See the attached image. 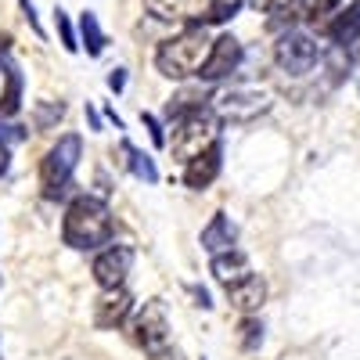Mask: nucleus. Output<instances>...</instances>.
I'll return each instance as SVG.
<instances>
[{
    "label": "nucleus",
    "mask_w": 360,
    "mask_h": 360,
    "mask_svg": "<svg viewBox=\"0 0 360 360\" xmlns=\"http://www.w3.org/2000/svg\"><path fill=\"white\" fill-rule=\"evenodd\" d=\"M123 155H127V166L134 169V176L148 180V184H155V180H159V169H155V162L148 159L144 152H137V148H134L130 141H123Z\"/></svg>",
    "instance_id": "obj_18"
},
{
    "label": "nucleus",
    "mask_w": 360,
    "mask_h": 360,
    "mask_svg": "<svg viewBox=\"0 0 360 360\" xmlns=\"http://www.w3.org/2000/svg\"><path fill=\"white\" fill-rule=\"evenodd\" d=\"M8 166H11V152H8V141L0 137V176L8 173Z\"/></svg>",
    "instance_id": "obj_28"
},
{
    "label": "nucleus",
    "mask_w": 360,
    "mask_h": 360,
    "mask_svg": "<svg viewBox=\"0 0 360 360\" xmlns=\"http://www.w3.org/2000/svg\"><path fill=\"white\" fill-rule=\"evenodd\" d=\"M144 8L162 22H195L205 25L209 0H144Z\"/></svg>",
    "instance_id": "obj_10"
},
{
    "label": "nucleus",
    "mask_w": 360,
    "mask_h": 360,
    "mask_svg": "<svg viewBox=\"0 0 360 360\" xmlns=\"http://www.w3.org/2000/svg\"><path fill=\"white\" fill-rule=\"evenodd\" d=\"M54 25H58V37H62V47H65V51L72 54V51H76L79 44H76V33H72V22H69V15H65L62 8L54 11Z\"/></svg>",
    "instance_id": "obj_23"
},
{
    "label": "nucleus",
    "mask_w": 360,
    "mask_h": 360,
    "mask_svg": "<svg viewBox=\"0 0 360 360\" xmlns=\"http://www.w3.org/2000/svg\"><path fill=\"white\" fill-rule=\"evenodd\" d=\"M227 299H231V307L252 314V310H259V307H263V299H266V281H263V278H256V274H249L245 281H238V285H231V288H227Z\"/></svg>",
    "instance_id": "obj_15"
},
{
    "label": "nucleus",
    "mask_w": 360,
    "mask_h": 360,
    "mask_svg": "<svg viewBox=\"0 0 360 360\" xmlns=\"http://www.w3.org/2000/svg\"><path fill=\"white\" fill-rule=\"evenodd\" d=\"M220 155H224V152H220V141H217L209 152H202L198 159H191L188 169H184V184L195 188V191H205V188L220 176Z\"/></svg>",
    "instance_id": "obj_12"
},
{
    "label": "nucleus",
    "mask_w": 360,
    "mask_h": 360,
    "mask_svg": "<svg viewBox=\"0 0 360 360\" xmlns=\"http://www.w3.org/2000/svg\"><path fill=\"white\" fill-rule=\"evenodd\" d=\"M141 119H144V127L152 130V141H155L159 148H166V134H162V127H159V119H155L152 112H141Z\"/></svg>",
    "instance_id": "obj_25"
},
{
    "label": "nucleus",
    "mask_w": 360,
    "mask_h": 360,
    "mask_svg": "<svg viewBox=\"0 0 360 360\" xmlns=\"http://www.w3.org/2000/svg\"><path fill=\"white\" fill-rule=\"evenodd\" d=\"M209 51H213V40L205 37V25H188L184 33H176V37L159 44L155 69L169 79H188V76L202 72Z\"/></svg>",
    "instance_id": "obj_1"
},
{
    "label": "nucleus",
    "mask_w": 360,
    "mask_h": 360,
    "mask_svg": "<svg viewBox=\"0 0 360 360\" xmlns=\"http://www.w3.org/2000/svg\"><path fill=\"white\" fill-rule=\"evenodd\" d=\"M130 307H134L130 292H123V288H105V295H98V303H94V324H98V328L123 324L127 314H130Z\"/></svg>",
    "instance_id": "obj_11"
},
{
    "label": "nucleus",
    "mask_w": 360,
    "mask_h": 360,
    "mask_svg": "<svg viewBox=\"0 0 360 360\" xmlns=\"http://www.w3.org/2000/svg\"><path fill=\"white\" fill-rule=\"evenodd\" d=\"M324 33L332 37L339 47H356V44H360V0L346 4V8L332 18V25H328Z\"/></svg>",
    "instance_id": "obj_13"
},
{
    "label": "nucleus",
    "mask_w": 360,
    "mask_h": 360,
    "mask_svg": "<svg viewBox=\"0 0 360 360\" xmlns=\"http://www.w3.org/2000/svg\"><path fill=\"white\" fill-rule=\"evenodd\" d=\"M274 58H278V65L292 76H307L314 65H317V58H321V47L310 33H299V29H288V33L274 44Z\"/></svg>",
    "instance_id": "obj_7"
},
{
    "label": "nucleus",
    "mask_w": 360,
    "mask_h": 360,
    "mask_svg": "<svg viewBox=\"0 0 360 360\" xmlns=\"http://www.w3.org/2000/svg\"><path fill=\"white\" fill-rule=\"evenodd\" d=\"M274 98H270L266 86H252V83H238L227 86L224 94L217 98V112L220 119H231V123H252L263 112H270Z\"/></svg>",
    "instance_id": "obj_4"
},
{
    "label": "nucleus",
    "mask_w": 360,
    "mask_h": 360,
    "mask_svg": "<svg viewBox=\"0 0 360 360\" xmlns=\"http://www.w3.org/2000/svg\"><path fill=\"white\" fill-rule=\"evenodd\" d=\"M234 238H238V227L231 224V217L217 213L213 220H209V227L202 231V249L213 252V256L231 252V249H234Z\"/></svg>",
    "instance_id": "obj_14"
},
{
    "label": "nucleus",
    "mask_w": 360,
    "mask_h": 360,
    "mask_svg": "<svg viewBox=\"0 0 360 360\" xmlns=\"http://www.w3.org/2000/svg\"><path fill=\"white\" fill-rule=\"evenodd\" d=\"M134 342L152 356L169 353V321H166L162 299H148V303L141 307V314L134 321Z\"/></svg>",
    "instance_id": "obj_6"
},
{
    "label": "nucleus",
    "mask_w": 360,
    "mask_h": 360,
    "mask_svg": "<svg viewBox=\"0 0 360 360\" xmlns=\"http://www.w3.org/2000/svg\"><path fill=\"white\" fill-rule=\"evenodd\" d=\"M79 33H83V44H86V54H101L105 51V33H101V25H98V15L94 11H86L79 18Z\"/></svg>",
    "instance_id": "obj_19"
},
{
    "label": "nucleus",
    "mask_w": 360,
    "mask_h": 360,
    "mask_svg": "<svg viewBox=\"0 0 360 360\" xmlns=\"http://www.w3.org/2000/svg\"><path fill=\"white\" fill-rule=\"evenodd\" d=\"M238 65H242V44H238L231 33H224V37H217L213 40V51H209V58H205V65H202V79H224V76H231Z\"/></svg>",
    "instance_id": "obj_9"
},
{
    "label": "nucleus",
    "mask_w": 360,
    "mask_h": 360,
    "mask_svg": "<svg viewBox=\"0 0 360 360\" xmlns=\"http://www.w3.org/2000/svg\"><path fill=\"white\" fill-rule=\"evenodd\" d=\"M130 266H134V249L130 245H112L94 259V281L101 288H123Z\"/></svg>",
    "instance_id": "obj_8"
},
{
    "label": "nucleus",
    "mask_w": 360,
    "mask_h": 360,
    "mask_svg": "<svg viewBox=\"0 0 360 360\" xmlns=\"http://www.w3.org/2000/svg\"><path fill=\"white\" fill-rule=\"evenodd\" d=\"M263 342V324L256 317H245L242 324H238V346L242 349H256Z\"/></svg>",
    "instance_id": "obj_20"
},
{
    "label": "nucleus",
    "mask_w": 360,
    "mask_h": 360,
    "mask_svg": "<svg viewBox=\"0 0 360 360\" xmlns=\"http://www.w3.org/2000/svg\"><path fill=\"white\" fill-rule=\"evenodd\" d=\"M62 115H65V105H62V101H51V105H40V108H37L33 123H37V130H47V127L58 123Z\"/></svg>",
    "instance_id": "obj_22"
},
{
    "label": "nucleus",
    "mask_w": 360,
    "mask_h": 360,
    "mask_svg": "<svg viewBox=\"0 0 360 360\" xmlns=\"http://www.w3.org/2000/svg\"><path fill=\"white\" fill-rule=\"evenodd\" d=\"M356 62H360V44H356Z\"/></svg>",
    "instance_id": "obj_29"
},
{
    "label": "nucleus",
    "mask_w": 360,
    "mask_h": 360,
    "mask_svg": "<svg viewBox=\"0 0 360 360\" xmlns=\"http://www.w3.org/2000/svg\"><path fill=\"white\" fill-rule=\"evenodd\" d=\"M213 144H217V123H213V115H209V112H195L188 119H180L176 130H173V155L180 162L198 159Z\"/></svg>",
    "instance_id": "obj_5"
},
{
    "label": "nucleus",
    "mask_w": 360,
    "mask_h": 360,
    "mask_svg": "<svg viewBox=\"0 0 360 360\" xmlns=\"http://www.w3.org/2000/svg\"><path fill=\"white\" fill-rule=\"evenodd\" d=\"M252 4L259 11H266V15H285V11L295 8V0H252Z\"/></svg>",
    "instance_id": "obj_24"
},
{
    "label": "nucleus",
    "mask_w": 360,
    "mask_h": 360,
    "mask_svg": "<svg viewBox=\"0 0 360 360\" xmlns=\"http://www.w3.org/2000/svg\"><path fill=\"white\" fill-rule=\"evenodd\" d=\"M213 278L224 285V288H231V285H238V281H245L249 278V259L242 256V252H220V256H213Z\"/></svg>",
    "instance_id": "obj_16"
},
{
    "label": "nucleus",
    "mask_w": 360,
    "mask_h": 360,
    "mask_svg": "<svg viewBox=\"0 0 360 360\" xmlns=\"http://www.w3.org/2000/svg\"><path fill=\"white\" fill-rule=\"evenodd\" d=\"M4 94H0V119H11L18 112V101H22V72L15 65H4Z\"/></svg>",
    "instance_id": "obj_17"
},
{
    "label": "nucleus",
    "mask_w": 360,
    "mask_h": 360,
    "mask_svg": "<svg viewBox=\"0 0 360 360\" xmlns=\"http://www.w3.org/2000/svg\"><path fill=\"white\" fill-rule=\"evenodd\" d=\"M79 152H83V141H79L76 134H65V137L47 152V159H44V166H40V180H44L47 198H58V195L69 188V180H72V173H76V162H79Z\"/></svg>",
    "instance_id": "obj_3"
},
{
    "label": "nucleus",
    "mask_w": 360,
    "mask_h": 360,
    "mask_svg": "<svg viewBox=\"0 0 360 360\" xmlns=\"http://www.w3.org/2000/svg\"><path fill=\"white\" fill-rule=\"evenodd\" d=\"M108 86H112L115 94H119V90L127 86V69H112V72H108Z\"/></svg>",
    "instance_id": "obj_27"
},
{
    "label": "nucleus",
    "mask_w": 360,
    "mask_h": 360,
    "mask_svg": "<svg viewBox=\"0 0 360 360\" xmlns=\"http://www.w3.org/2000/svg\"><path fill=\"white\" fill-rule=\"evenodd\" d=\"M62 238L69 249H98L112 238V213L94 195H79L62 220Z\"/></svg>",
    "instance_id": "obj_2"
},
{
    "label": "nucleus",
    "mask_w": 360,
    "mask_h": 360,
    "mask_svg": "<svg viewBox=\"0 0 360 360\" xmlns=\"http://www.w3.org/2000/svg\"><path fill=\"white\" fill-rule=\"evenodd\" d=\"M242 4H245V0H209L205 22H227V18H234L238 11H242Z\"/></svg>",
    "instance_id": "obj_21"
},
{
    "label": "nucleus",
    "mask_w": 360,
    "mask_h": 360,
    "mask_svg": "<svg viewBox=\"0 0 360 360\" xmlns=\"http://www.w3.org/2000/svg\"><path fill=\"white\" fill-rule=\"evenodd\" d=\"M18 4H22V11H25L29 25H33V33H37V37H44V29H40V18H37V8H33V0H18Z\"/></svg>",
    "instance_id": "obj_26"
}]
</instances>
